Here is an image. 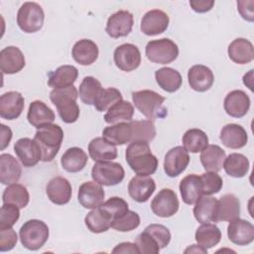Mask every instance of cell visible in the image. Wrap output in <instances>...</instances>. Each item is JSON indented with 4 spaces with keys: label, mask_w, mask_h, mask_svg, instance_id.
<instances>
[{
    "label": "cell",
    "mask_w": 254,
    "mask_h": 254,
    "mask_svg": "<svg viewBox=\"0 0 254 254\" xmlns=\"http://www.w3.org/2000/svg\"><path fill=\"white\" fill-rule=\"evenodd\" d=\"M126 162L139 176L153 175L158 168V159L151 152L148 142H131L125 152Z\"/></svg>",
    "instance_id": "6da1fadb"
},
{
    "label": "cell",
    "mask_w": 254,
    "mask_h": 254,
    "mask_svg": "<svg viewBox=\"0 0 254 254\" xmlns=\"http://www.w3.org/2000/svg\"><path fill=\"white\" fill-rule=\"evenodd\" d=\"M77 89L71 85L64 88L53 89L50 99L56 105L58 113L64 123H73L79 117V107L76 103Z\"/></svg>",
    "instance_id": "7a4b0ae2"
},
{
    "label": "cell",
    "mask_w": 254,
    "mask_h": 254,
    "mask_svg": "<svg viewBox=\"0 0 254 254\" xmlns=\"http://www.w3.org/2000/svg\"><path fill=\"white\" fill-rule=\"evenodd\" d=\"M34 140L41 148L42 161L52 162L62 146L64 131L62 127L57 124H48L37 130Z\"/></svg>",
    "instance_id": "3957f363"
},
{
    "label": "cell",
    "mask_w": 254,
    "mask_h": 254,
    "mask_svg": "<svg viewBox=\"0 0 254 254\" xmlns=\"http://www.w3.org/2000/svg\"><path fill=\"white\" fill-rule=\"evenodd\" d=\"M132 100L135 107L150 120L163 118L168 114L167 108L163 105L166 98L154 90L135 91L132 93Z\"/></svg>",
    "instance_id": "277c9868"
},
{
    "label": "cell",
    "mask_w": 254,
    "mask_h": 254,
    "mask_svg": "<svg viewBox=\"0 0 254 254\" xmlns=\"http://www.w3.org/2000/svg\"><path fill=\"white\" fill-rule=\"evenodd\" d=\"M48 225L39 219H30L20 228V240L22 245L32 251L43 247L49 238Z\"/></svg>",
    "instance_id": "5b68a950"
},
{
    "label": "cell",
    "mask_w": 254,
    "mask_h": 254,
    "mask_svg": "<svg viewBox=\"0 0 254 254\" xmlns=\"http://www.w3.org/2000/svg\"><path fill=\"white\" fill-rule=\"evenodd\" d=\"M44 20V11L36 2H25L17 13V24L25 33H36L41 30Z\"/></svg>",
    "instance_id": "8992f818"
},
{
    "label": "cell",
    "mask_w": 254,
    "mask_h": 254,
    "mask_svg": "<svg viewBox=\"0 0 254 254\" xmlns=\"http://www.w3.org/2000/svg\"><path fill=\"white\" fill-rule=\"evenodd\" d=\"M146 56L152 63L167 64L178 58L179 48L175 42L167 38L153 40L146 46Z\"/></svg>",
    "instance_id": "52a82bcc"
},
{
    "label": "cell",
    "mask_w": 254,
    "mask_h": 254,
    "mask_svg": "<svg viewBox=\"0 0 254 254\" xmlns=\"http://www.w3.org/2000/svg\"><path fill=\"white\" fill-rule=\"evenodd\" d=\"M125 177L123 167L116 162H96L91 170V178L101 186H115L120 184Z\"/></svg>",
    "instance_id": "ba28073f"
},
{
    "label": "cell",
    "mask_w": 254,
    "mask_h": 254,
    "mask_svg": "<svg viewBox=\"0 0 254 254\" xmlns=\"http://www.w3.org/2000/svg\"><path fill=\"white\" fill-rule=\"evenodd\" d=\"M177 193L171 189H162L151 202L152 211L160 217H171L179 210Z\"/></svg>",
    "instance_id": "9c48e42d"
},
{
    "label": "cell",
    "mask_w": 254,
    "mask_h": 254,
    "mask_svg": "<svg viewBox=\"0 0 254 254\" xmlns=\"http://www.w3.org/2000/svg\"><path fill=\"white\" fill-rule=\"evenodd\" d=\"M113 58L116 66L123 71H132L141 64V53L133 44H123L117 47Z\"/></svg>",
    "instance_id": "30bf717a"
},
{
    "label": "cell",
    "mask_w": 254,
    "mask_h": 254,
    "mask_svg": "<svg viewBox=\"0 0 254 254\" xmlns=\"http://www.w3.org/2000/svg\"><path fill=\"white\" fill-rule=\"evenodd\" d=\"M134 24L133 15L126 10H119L112 14L106 23V33L114 39L126 37L132 31Z\"/></svg>",
    "instance_id": "8fae6325"
},
{
    "label": "cell",
    "mask_w": 254,
    "mask_h": 254,
    "mask_svg": "<svg viewBox=\"0 0 254 254\" xmlns=\"http://www.w3.org/2000/svg\"><path fill=\"white\" fill-rule=\"evenodd\" d=\"M14 152L24 167L36 166L42 161V151L39 144L30 138H21L14 145Z\"/></svg>",
    "instance_id": "7c38bea8"
},
{
    "label": "cell",
    "mask_w": 254,
    "mask_h": 254,
    "mask_svg": "<svg viewBox=\"0 0 254 254\" xmlns=\"http://www.w3.org/2000/svg\"><path fill=\"white\" fill-rule=\"evenodd\" d=\"M189 163L188 151L182 146H177L167 152L164 160V171L170 178H175L187 169Z\"/></svg>",
    "instance_id": "4fadbf2b"
},
{
    "label": "cell",
    "mask_w": 254,
    "mask_h": 254,
    "mask_svg": "<svg viewBox=\"0 0 254 254\" xmlns=\"http://www.w3.org/2000/svg\"><path fill=\"white\" fill-rule=\"evenodd\" d=\"M104 196L103 188L94 181L85 182L78 189L77 199L84 208L94 209L100 206L104 201Z\"/></svg>",
    "instance_id": "5bb4252c"
},
{
    "label": "cell",
    "mask_w": 254,
    "mask_h": 254,
    "mask_svg": "<svg viewBox=\"0 0 254 254\" xmlns=\"http://www.w3.org/2000/svg\"><path fill=\"white\" fill-rule=\"evenodd\" d=\"M227 236L238 246L248 245L254 240V226L251 222L239 217L232 219L227 226Z\"/></svg>",
    "instance_id": "9a60e30c"
},
{
    "label": "cell",
    "mask_w": 254,
    "mask_h": 254,
    "mask_svg": "<svg viewBox=\"0 0 254 254\" xmlns=\"http://www.w3.org/2000/svg\"><path fill=\"white\" fill-rule=\"evenodd\" d=\"M169 16L162 10L148 11L141 20V31L147 36H157L164 33L169 26Z\"/></svg>",
    "instance_id": "2e32d148"
},
{
    "label": "cell",
    "mask_w": 254,
    "mask_h": 254,
    "mask_svg": "<svg viewBox=\"0 0 254 254\" xmlns=\"http://www.w3.org/2000/svg\"><path fill=\"white\" fill-rule=\"evenodd\" d=\"M46 192L49 199L58 205L67 203L72 194L70 183L64 177H55L51 179L46 187Z\"/></svg>",
    "instance_id": "e0dca14e"
},
{
    "label": "cell",
    "mask_w": 254,
    "mask_h": 254,
    "mask_svg": "<svg viewBox=\"0 0 254 254\" xmlns=\"http://www.w3.org/2000/svg\"><path fill=\"white\" fill-rule=\"evenodd\" d=\"M25 66V57L15 46H8L0 52V69L3 73L14 74Z\"/></svg>",
    "instance_id": "ac0fdd59"
},
{
    "label": "cell",
    "mask_w": 254,
    "mask_h": 254,
    "mask_svg": "<svg viewBox=\"0 0 254 254\" xmlns=\"http://www.w3.org/2000/svg\"><path fill=\"white\" fill-rule=\"evenodd\" d=\"M25 105L23 95L18 91H8L0 96V116L3 119L14 120L18 118Z\"/></svg>",
    "instance_id": "d6986e66"
},
{
    "label": "cell",
    "mask_w": 254,
    "mask_h": 254,
    "mask_svg": "<svg viewBox=\"0 0 254 254\" xmlns=\"http://www.w3.org/2000/svg\"><path fill=\"white\" fill-rule=\"evenodd\" d=\"M156 190L155 181L150 176H135L128 185L131 198L137 202H146Z\"/></svg>",
    "instance_id": "ffe728a7"
},
{
    "label": "cell",
    "mask_w": 254,
    "mask_h": 254,
    "mask_svg": "<svg viewBox=\"0 0 254 254\" xmlns=\"http://www.w3.org/2000/svg\"><path fill=\"white\" fill-rule=\"evenodd\" d=\"M223 107L229 116L240 118L247 114L250 108V98L243 90H232L225 96Z\"/></svg>",
    "instance_id": "44dd1931"
},
{
    "label": "cell",
    "mask_w": 254,
    "mask_h": 254,
    "mask_svg": "<svg viewBox=\"0 0 254 254\" xmlns=\"http://www.w3.org/2000/svg\"><path fill=\"white\" fill-rule=\"evenodd\" d=\"M190 86L198 92L208 90L214 81L212 70L203 64H194L188 71Z\"/></svg>",
    "instance_id": "7402d4cb"
},
{
    "label": "cell",
    "mask_w": 254,
    "mask_h": 254,
    "mask_svg": "<svg viewBox=\"0 0 254 254\" xmlns=\"http://www.w3.org/2000/svg\"><path fill=\"white\" fill-rule=\"evenodd\" d=\"M218 199L210 195H202L196 201L193 207L194 218L199 223L218 222Z\"/></svg>",
    "instance_id": "603a6c76"
},
{
    "label": "cell",
    "mask_w": 254,
    "mask_h": 254,
    "mask_svg": "<svg viewBox=\"0 0 254 254\" xmlns=\"http://www.w3.org/2000/svg\"><path fill=\"white\" fill-rule=\"evenodd\" d=\"M97 45L88 39H81L77 41L71 50V56L73 60L81 65L92 64L98 58Z\"/></svg>",
    "instance_id": "cb8c5ba5"
},
{
    "label": "cell",
    "mask_w": 254,
    "mask_h": 254,
    "mask_svg": "<svg viewBox=\"0 0 254 254\" xmlns=\"http://www.w3.org/2000/svg\"><path fill=\"white\" fill-rule=\"evenodd\" d=\"M56 116L54 111L43 101L35 100L31 102L27 114V119L29 123L36 127L37 129L52 124Z\"/></svg>",
    "instance_id": "d4e9b609"
},
{
    "label": "cell",
    "mask_w": 254,
    "mask_h": 254,
    "mask_svg": "<svg viewBox=\"0 0 254 254\" xmlns=\"http://www.w3.org/2000/svg\"><path fill=\"white\" fill-rule=\"evenodd\" d=\"M222 144L230 149H240L247 144L246 130L239 124L230 123L222 127L219 136Z\"/></svg>",
    "instance_id": "484cf974"
},
{
    "label": "cell",
    "mask_w": 254,
    "mask_h": 254,
    "mask_svg": "<svg viewBox=\"0 0 254 254\" xmlns=\"http://www.w3.org/2000/svg\"><path fill=\"white\" fill-rule=\"evenodd\" d=\"M229 59L238 64H249L254 59V48L252 43L244 38L235 39L228 46Z\"/></svg>",
    "instance_id": "4316f807"
},
{
    "label": "cell",
    "mask_w": 254,
    "mask_h": 254,
    "mask_svg": "<svg viewBox=\"0 0 254 254\" xmlns=\"http://www.w3.org/2000/svg\"><path fill=\"white\" fill-rule=\"evenodd\" d=\"M180 191L183 201L187 204H193L203 195V189L200 176L195 174L188 175L180 183Z\"/></svg>",
    "instance_id": "83f0119b"
},
{
    "label": "cell",
    "mask_w": 254,
    "mask_h": 254,
    "mask_svg": "<svg viewBox=\"0 0 254 254\" xmlns=\"http://www.w3.org/2000/svg\"><path fill=\"white\" fill-rule=\"evenodd\" d=\"M88 153L94 162L112 161L117 157V149L115 145L103 137L94 138L89 142Z\"/></svg>",
    "instance_id": "f1b7e54d"
},
{
    "label": "cell",
    "mask_w": 254,
    "mask_h": 254,
    "mask_svg": "<svg viewBox=\"0 0 254 254\" xmlns=\"http://www.w3.org/2000/svg\"><path fill=\"white\" fill-rule=\"evenodd\" d=\"M77 75L78 70L75 66L69 64L61 65L49 74L48 84L54 89L68 87L73 85Z\"/></svg>",
    "instance_id": "f546056e"
},
{
    "label": "cell",
    "mask_w": 254,
    "mask_h": 254,
    "mask_svg": "<svg viewBox=\"0 0 254 254\" xmlns=\"http://www.w3.org/2000/svg\"><path fill=\"white\" fill-rule=\"evenodd\" d=\"M22 175L19 162L10 154L0 155V182L3 185L16 184Z\"/></svg>",
    "instance_id": "4dcf8cb0"
},
{
    "label": "cell",
    "mask_w": 254,
    "mask_h": 254,
    "mask_svg": "<svg viewBox=\"0 0 254 254\" xmlns=\"http://www.w3.org/2000/svg\"><path fill=\"white\" fill-rule=\"evenodd\" d=\"M199 159L206 172L218 173L222 169L225 152L218 145H207L201 151Z\"/></svg>",
    "instance_id": "1f68e13d"
},
{
    "label": "cell",
    "mask_w": 254,
    "mask_h": 254,
    "mask_svg": "<svg viewBox=\"0 0 254 254\" xmlns=\"http://www.w3.org/2000/svg\"><path fill=\"white\" fill-rule=\"evenodd\" d=\"M87 154L79 147H71L67 149L61 159L64 170L68 173H77L84 169L87 164Z\"/></svg>",
    "instance_id": "d6a6232c"
},
{
    "label": "cell",
    "mask_w": 254,
    "mask_h": 254,
    "mask_svg": "<svg viewBox=\"0 0 254 254\" xmlns=\"http://www.w3.org/2000/svg\"><path fill=\"white\" fill-rule=\"evenodd\" d=\"M102 137L113 145H124L132 142V127L129 122H119L105 127Z\"/></svg>",
    "instance_id": "836d02e7"
},
{
    "label": "cell",
    "mask_w": 254,
    "mask_h": 254,
    "mask_svg": "<svg viewBox=\"0 0 254 254\" xmlns=\"http://www.w3.org/2000/svg\"><path fill=\"white\" fill-rule=\"evenodd\" d=\"M240 214V201L232 193L222 195L218 200L217 221H230L238 218Z\"/></svg>",
    "instance_id": "e575fe53"
},
{
    "label": "cell",
    "mask_w": 254,
    "mask_h": 254,
    "mask_svg": "<svg viewBox=\"0 0 254 254\" xmlns=\"http://www.w3.org/2000/svg\"><path fill=\"white\" fill-rule=\"evenodd\" d=\"M155 78L158 85L167 92H175L182 86L181 73L172 67H162L156 70Z\"/></svg>",
    "instance_id": "d590c367"
},
{
    "label": "cell",
    "mask_w": 254,
    "mask_h": 254,
    "mask_svg": "<svg viewBox=\"0 0 254 254\" xmlns=\"http://www.w3.org/2000/svg\"><path fill=\"white\" fill-rule=\"evenodd\" d=\"M84 222L88 230L93 233L105 232L112 225L111 217L100 206L89 211L84 218Z\"/></svg>",
    "instance_id": "8d00e7d4"
},
{
    "label": "cell",
    "mask_w": 254,
    "mask_h": 254,
    "mask_svg": "<svg viewBox=\"0 0 254 254\" xmlns=\"http://www.w3.org/2000/svg\"><path fill=\"white\" fill-rule=\"evenodd\" d=\"M194 237L197 244L208 249L214 247L220 242L221 232L213 223H201V225L196 229Z\"/></svg>",
    "instance_id": "74e56055"
},
{
    "label": "cell",
    "mask_w": 254,
    "mask_h": 254,
    "mask_svg": "<svg viewBox=\"0 0 254 254\" xmlns=\"http://www.w3.org/2000/svg\"><path fill=\"white\" fill-rule=\"evenodd\" d=\"M134 115V107L129 101L121 100L112 105L104 115V121L108 124H116L131 121Z\"/></svg>",
    "instance_id": "f35d334b"
},
{
    "label": "cell",
    "mask_w": 254,
    "mask_h": 254,
    "mask_svg": "<svg viewBox=\"0 0 254 254\" xmlns=\"http://www.w3.org/2000/svg\"><path fill=\"white\" fill-rule=\"evenodd\" d=\"M222 167L228 176L243 178L248 173L249 161L242 154L232 153L224 159Z\"/></svg>",
    "instance_id": "ab89813d"
},
{
    "label": "cell",
    "mask_w": 254,
    "mask_h": 254,
    "mask_svg": "<svg viewBox=\"0 0 254 254\" xmlns=\"http://www.w3.org/2000/svg\"><path fill=\"white\" fill-rule=\"evenodd\" d=\"M2 200L3 203H11L19 208H24L27 206L30 200L29 191L23 185L12 184L4 190Z\"/></svg>",
    "instance_id": "60d3db41"
},
{
    "label": "cell",
    "mask_w": 254,
    "mask_h": 254,
    "mask_svg": "<svg viewBox=\"0 0 254 254\" xmlns=\"http://www.w3.org/2000/svg\"><path fill=\"white\" fill-rule=\"evenodd\" d=\"M183 145L188 152L198 153L208 145V137L200 129H189L183 136Z\"/></svg>",
    "instance_id": "b9f144b4"
},
{
    "label": "cell",
    "mask_w": 254,
    "mask_h": 254,
    "mask_svg": "<svg viewBox=\"0 0 254 254\" xmlns=\"http://www.w3.org/2000/svg\"><path fill=\"white\" fill-rule=\"evenodd\" d=\"M102 89L103 87L98 79L93 76H85L79 85L78 95L83 103L93 105Z\"/></svg>",
    "instance_id": "7bdbcfd3"
},
{
    "label": "cell",
    "mask_w": 254,
    "mask_h": 254,
    "mask_svg": "<svg viewBox=\"0 0 254 254\" xmlns=\"http://www.w3.org/2000/svg\"><path fill=\"white\" fill-rule=\"evenodd\" d=\"M132 127V142L143 141L150 142L156 136V127L151 120L130 121Z\"/></svg>",
    "instance_id": "ee69618b"
},
{
    "label": "cell",
    "mask_w": 254,
    "mask_h": 254,
    "mask_svg": "<svg viewBox=\"0 0 254 254\" xmlns=\"http://www.w3.org/2000/svg\"><path fill=\"white\" fill-rule=\"evenodd\" d=\"M121 100H123L121 92L117 88L108 87V88H103L100 91L93 105L97 111L103 112V111H107L112 105H114L116 102Z\"/></svg>",
    "instance_id": "f6af8a7d"
},
{
    "label": "cell",
    "mask_w": 254,
    "mask_h": 254,
    "mask_svg": "<svg viewBox=\"0 0 254 254\" xmlns=\"http://www.w3.org/2000/svg\"><path fill=\"white\" fill-rule=\"evenodd\" d=\"M100 207L105 210L112 219V222L120 217H122L129 209L128 203L119 196H112L105 202H103Z\"/></svg>",
    "instance_id": "bcb514c9"
},
{
    "label": "cell",
    "mask_w": 254,
    "mask_h": 254,
    "mask_svg": "<svg viewBox=\"0 0 254 254\" xmlns=\"http://www.w3.org/2000/svg\"><path fill=\"white\" fill-rule=\"evenodd\" d=\"M140 225V216L133 210H128L122 217L114 220L111 227L120 232H127L136 229Z\"/></svg>",
    "instance_id": "7dc6e473"
},
{
    "label": "cell",
    "mask_w": 254,
    "mask_h": 254,
    "mask_svg": "<svg viewBox=\"0 0 254 254\" xmlns=\"http://www.w3.org/2000/svg\"><path fill=\"white\" fill-rule=\"evenodd\" d=\"M202 189H203V195H211L214 193L219 192L222 189L223 181L221 177L214 172H206L200 176Z\"/></svg>",
    "instance_id": "c3c4849f"
},
{
    "label": "cell",
    "mask_w": 254,
    "mask_h": 254,
    "mask_svg": "<svg viewBox=\"0 0 254 254\" xmlns=\"http://www.w3.org/2000/svg\"><path fill=\"white\" fill-rule=\"evenodd\" d=\"M19 207L11 203H3L0 210V229L12 228L20 217Z\"/></svg>",
    "instance_id": "681fc988"
},
{
    "label": "cell",
    "mask_w": 254,
    "mask_h": 254,
    "mask_svg": "<svg viewBox=\"0 0 254 254\" xmlns=\"http://www.w3.org/2000/svg\"><path fill=\"white\" fill-rule=\"evenodd\" d=\"M144 230L154 238V240L159 245L160 249L165 248L166 246L169 245L171 241V232L166 226L162 224L152 223L148 225Z\"/></svg>",
    "instance_id": "f907efd6"
},
{
    "label": "cell",
    "mask_w": 254,
    "mask_h": 254,
    "mask_svg": "<svg viewBox=\"0 0 254 254\" xmlns=\"http://www.w3.org/2000/svg\"><path fill=\"white\" fill-rule=\"evenodd\" d=\"M135 244L138 247L139 253L143 254H157L160 251V247L154 238L145 230L141 232L135 239Z\"/></svg>",
    "instance_id": "816d5d0a"
},
{
    "label": "cell",
    "mask_w": 254,
    "mask_h": 254,
    "mask_svg": "<svg viewBox=\"0 0 254 254\" xmlns=\"http://www.w3.org/2000/svg\"><path fill=\"white\" fill-rule=\"evenodd\" d=\"M17 233L13 228L0 229V251L5 252L13 249L17 243Z\"/></svg>",
    "instance_id": "f5cc1de1"
},
{
    "label": "cell",
    "mask_w": 254,
    "mask_h": 254,
    "mask_svg": "<svg viewBox=\"0 0 254 254\" xmlns=\"http://www.w3.org/2000/svg\"><path fill=\"white\" fill-rule=\"evenodd\" d=\"M253 5L254 2L251 1H238L237 2V9L240 15L242 16L243 19L253 22L254 20V13H253Z\"/></svg>",
    "instance_id": "db71d44e"
},
{
    "label": "cell",
    "mask_w": 254,
    "mask_h": 254,
    "mask_svg": "<svg viewBox=\"0 0 254 254\" xmlns=\"http://www.w3.org/2000/svg\"><path fill=\"white\" fill-rule=\"evenodd\" d=\"M190 5L194 12L205 13L212 9L214 5L213 0H190Z\"/></svg>",
    "instance_id": "11a10c76"
},
{
    "label": "cell",
    "mask_w": 254,
    "mask_h": 254,
    "mask_svg": "<svg viewBox=\"0 0 254 254\" xmlns=\"http://www.w3.org/2000/svg\"><path fill=\"white\" fill-rule=\"evenodd\" d=\"M112 253H139V250L135 242H122L114 247Z\"/></svg>",
    "instance_id": "9f6ffc18"
},
{
    "label": "cell",
    "mask_w": 254,
    "mask_h": 254,
    "mask_svg": "<svg viewBox=\"0 0 254 254\" xmlns=\"http://www.w3.org/2000/svg\"><path fill=\"white\" fill-rule=\"evenodd\" d=\"M12 139V131L11 129L4 125V124H1V143H0V149L1 150H4L8 145H9V142L11 141Z\"/></svg>",
    "instance_id": "6f0895ef"
},
{
    "label": "cell",
    "mask_w": 254,
    "mask_h": 254,
    "mask_svg": "<svg viewBox=\"0 0 254 254\" xmlns=\"http://www.w3.org/2000/svg\"><path fill=\"white\" fill-rule=\"evenodd\" d=\"M185 253H207V249H205L204 247L200 246L199 244L198 245H190V247H188L186 250H185Z\"/></svg>",
    "instance_id": "680465c9"
}]
</instances>
